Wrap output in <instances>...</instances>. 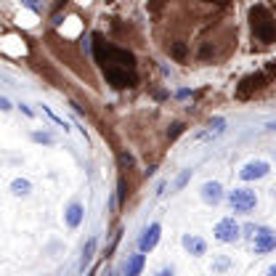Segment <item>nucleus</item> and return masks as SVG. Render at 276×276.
<instances>
[{
  "mask_svg": "<svg viewBox=\"0 0 276 276\" xmlns=\"http://www.w3.org/2000/svg\"><path fill=\"white\" fill-rule=\"evenodd\" d=\"M96 56L104 61V77L114 88H133L135 85V58L128 51L112 48L96 37Z\"/></svg>",
  "mask_w": 276,
  "mask_h": 276,
  "instance_id": "nucleus-1",
  "label": "nucleus"
},
{
  "mask_svg": "<svg viewBox=\"0 0 276 276\" xmlns=\"http://www.w3.org/2000/svg\"><path fill=\"white\" fill-rule=\"evenodd\" d=\"M250 19H252V35L260 40V43H273L276 40V19L263 8V6H255L250 11Z\"/></svg>",
  "mask_w": 276,
  "mask_h": 276,
  "instance_id": "nucleus-2",
  "label": "nucleus"
},
{
  "mask_svg": "<svg viewBox=\"0 0 276 276\" xmlns=\"http://www.w3.org/2000/svg\"><path fill=\"white\" fill-rule=\"evenodd\" d=\"M250 231V242H252V250L255 255H268L276 250V231L268 226H252L247 228Z\"/></svg>",
  "mask_w": 276,
  "mask_h": 276,
  "instance_id": "nucleus-3",
  "label": "nucleus"
},
{
  "mask_svg": "<svg viewBox=\"0 0 276 276\" xmlns=\"http://www.w3.org/2000/svg\"><path fill=\"white\" fill-rule=\"evenodd\" d=\"M226 199H228V207L234 212H239V215H250L258 207V194L252 189H234V191L226 194Z\"/></svg>",
  "mask_w": 276,
  "mask_h": 276,
  "instance_id": "nucleus-4",
  "label": "nucleus"
},
{
  "mask_svg": "<svg viewBox=\"0 0 276 276\" xmlns=\"http://www.w3.org/2000/svg\"><path fill=\"white\" fill-rule=\"evenodd\" d=\"M239 234H242V226L234 221V218H221L212 228V236H215L221 244H234L239 242Z\"/></svg>",
  "mask_w": 276,
  "mask_h": 276,
  "instance_id": "nucleus-5",
  "label": "nucleus"
},
{
  "mask_svg": "<svg viewBox=\"0 0 276 276\" xmlns=\"http://www.w3.org/2000/svg\"><path fill=\"white\" fill-rule=\"evenodd\" d=\"M271 173V165L266 160H250V162H244L242 165V170H239V178L242 181H260V178H266Z\"/></svg>",
  "mask_w": 276,
  "mask_h": 276,
  "instance_id": "nucleus-6",
  "label": "nucleus"
},
{
  "mask_svg": "<svg viewBox=\"0 0 276 276\" xmlns=\"http://www.w3.org/2000/svg\"><path fill=\"white\" fill-rule=\"evenodd\" d=\"M199 196H202V202L210 205V207H218L223 199H226V191L218 181H205L202 189H199Z\"/></svg>",
  "mask_w": 276,
  "mask_h": 276,
  "instance_id": "nucleus-7",
  "label": "nucleus"
},
{
  "mask_svg": "<svg viewBox=\"0 0 276 276\" xmlns=\"http://www.w3.org/2000/svg\"><path fill=\"white\" fill-rule=\"evenodd\" d=\"M160 236H162V226L160 223H149L141 231V236H138V250H141V252H151L160 244Z\"/></svg>",
  "mask_w": 276,
  "mask_h": 276,
  "instance_id": "nucleus-8",
  "label": "nucleus"
},
{
  "mask_svg": "<svg viewBox=\"0 0 276 276\" xmlns=\"http://www.w3.org/2000/svg\"><path fill=\"white\" fill-rule=\"evenodd\" d=\"M181 244H183V250H186L189 255H194V258L207 255V242L199 236V234H183L181 236Z\"/></svg>",
  "mask_w": 276,
  "mask_h": 276,
  "instance_id": "nucleus-9",
  "label": "nucleus"
},
{
  "mask_svg": "<svg viewBox=\"0 0 276 276\" xmlns=\"http://www.w3.org/2000/svg\"><path fill=\"white\" fill-rule=\"evenodd\" d=\"M223 130H226V117H212V120L207 122V130L196 133L194 141H210V138H218Z\"/></svg>",
  "mask_w": 276,
  "mask_h": 276,
  "instance_id": "nucleus-10",
  "label": "nucleus"
},
{
  "mask_svg": "<svg viewBox=\"0 0 276 276\" xmlns=\"http://www.w3.org/2000/svg\"><path fill=\"white\" fill-rule=\"evenodd\" d=\"M144 266H146V255L138 250V252H133V255H128V260H125V276H141V271H144Z\"/></svg>",
  "mask_w": 276,
  "mask_h": 276,
  "instance_id": "nucleus-11",
  "label": "nucleus"
},
{
  "mask_svg": "<svg viewBox=\"0 0 276 276\" xmlns=\"http://www.w3.org/2000/svg\"><path fill=\"white\" fill-rule=\"evenodd\" d=\"M83 218H85V207H83L80 202H72V205L64 210V223H67L69 228H80Z\"/></svg>",
  "mask_w": 276,
  "mask_h": 276,
  "instance_id": "nucleus-12",
  "label": "nucleus"
},
{
  "mask_svg": "<svg viewBox=\"0 0 276 276\" xmlns=\"http://www.w3.org/2000/svg\"><path fill=\"white\" fill-rule=\"evenodd\" d=\"M8 191L16 196V199H27L29 194H32V181H29V178H13L11 186H8Z\"/></svg>",
  "mask_w": 276,
  "mask_h": 276,
  "instance_id": "nucleus-13",
  "label": "nucleus"
},
{
  "mask_svg": "<svg viewBox=\"0 0 276 276\" xmlns=\"http://www.w3.org/2000/svg\"><path fill=\"white\" fill-rule=\"evenodd\" d=\"M228 268H231V258H228V255H218L215 260H212V273H226Z\"/></svg>",
  "mask_w": 276,
  "mask_h": 276,
  "instance_id": "nucleus-14",
  "label": "nucleus"
},
{
  "mask_svg": "<svg viewBox=\"0 0 276 276\" xmlns=\"http://www.w3.org/2000/svg\"><path fill=\"white\" fill-rule=\"evenodd\" d=\"M96 239H88V244H85V250H83V260H80V268H85L88 263H90V258H93V252H96Z\"/></svg>",
  "mask_w": 276,
  "mask_h": 276,
  "instance_id": "nucleus-15",
  "label": "nucleus"
},
{
  "mask_svg": "<svg viewBox=\"0 0 276 276\" xmlns=\"http://www.w3.org/2000/svg\"><path fill=\"white\" fill-rule=\"evenodd\" d=\"M29 138H32L35 144H53L56 141L53 133H45V130H32V133H29Z\"/></svg>",
  "mask_w": 276,
  "mask_h": 276,
  "instance_id": "nucleus-16",
  "label": "nucleus"
},
{
  "mask_svg": "<svg viewBox=\"0 0 276 276\" xmlns=\"http://www.w3.org/2000/svg\"><path fill=\"white\" fill-rule=\"evenodd\" d=\"M189 178H191V170H183V173L175 178V183H173V191H181V189L189 183Z\"/></svg>",
  "mask_w": 276,
  "mask_h": 276,
  "instance_id": "nucleus-17",
  "label": "nucleus"
},
{
  "mask_svg": "<svg viewBox=\"0 0 276 276\" xmlns=\"http://www.w3.org/2000/svg\"><path fill=\"white\" fill-rule=\"evenodd\" d=\"M11 109H13V104L6 96H0V112H11Z\"/></svg>",
  "mask_w": 276,
  "mask_h": 276,
  "instance_id": "nucleus-18",
  "label": "nucleus"
},
{
  "mask_svg": "<svg viewBox=\"0 0 276 276\" xmlns=\"http://www.w3.org/2000/svg\"><path fill=\"white\" fill-rule=\"evenodd\" d=\"M22 3L29 8V11H35V13H40V3H37V0H22Z\"/></svg>",
  "mask_w": 276,
  "mask_h": 276,
  "instance_id": "nucleus-19",
  "label": "nucleus"
},
{
  "mask_svg": "<svg viewBox=\"0 0 276 276\" xmlns=\"http://www.w3.org/2000/svg\"><path fill=\"white\" fill-rule=\"evenodd\" d=\"M173 273H175V268H173V266H165V268H160V271H157V276H173Z\"/></svg>",
  "mask_w": 276,
  "mask_h": 276,
  "instance_id": "nucleus-20",
  "label": "nucleus"
},
{
  "mask_svg": "<svg viewBox=\"0 0 276 276\" xmlns=\"http://www.w3.org/2000/svg\"><path fill=\"white\" fill-rule=\"evenodd\" d=\"M19 109H22V112H24L27 117H35V112H32V109H29V106H27V104H19Z\"/></svg>",
  "mask_w": 276,
  "mask_h": 276,
  "instance_id": "nucleus-21",
  "label": "nucleus"
},
{
  "mask_svg": "<svg viewBox=\"0 0 276 276\" xmlns=\"http://www.w3.org/2000/svg\"><path fill=\"white\" fill-rule=\"evenodd\" d=\"M266 276H276V263H273V266H268V271H266Z\"/></svg>",
  "mask_w": 276,
  "mask_h": 276,
  "instance_id": "nucleus-22",
  "label": "nucleus"
},
{
  "mask_svg": "<svg viewBox=\"0 0 276 276\" xmlns=\"http://www.w3.org/2000/svg\"><path fill=\"white\" fill-rule=\"evenodd\" d=\"M271 130H276V122H273V125H271Z\"/></svg>",
  "mask_w": 276,
  "mask_h": 276,
  "instance_id": "nucleus-23",
  "label": "nucleus"
},
{
  "mask_svg": "<svg viewBox=\"0 0 276 276\" xmlns=\"http://www.w3.org/2000/svg\"><path fill=\"white\" fill-rule=\"evenodd\" d=\"M215 3H226V0H215Z\"/></svg>",
  "mask_w": 276,
  "mask_h": 276,
  "instance_id": "nucleus-24",
  "label": "nucleus"
},
{
  "mask_svg": "<svg viewBox=\"0 0 276 276\" xmlns=\"http://www.w3.org/2000/svg\"><path fill=\"white\" fill-rule=\"evenodd\" d=\"M273 160H276V149H273Z\"/></svg>",
  "mask_w": 276,
  "mask_h": 276,
  "instance_id": "nucleus-25",
  "label": "nucleus"
}]
</instances>
